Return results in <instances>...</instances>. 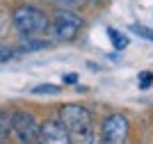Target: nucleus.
<instances>
[{"instance_id": "obj_6", "label": "nucleus", "mask_w": 153, "mask_h": 144, "mask_svg": "<svg viewBox=\"0 0 153 144\" xmlns=\"http://www.w3.org/2000/svg\"><path fill=\"white\" fill-rule=\"evenodd\" d=\"M41 144H73V140L59 121H46L41 124Z\"/></svg>"}, {"instance_id": "obj_2", "label": "nucleus", "mask_w": 153, "mask_h": 144, "mask_svg": "<svg viewBox=\"0 0 153 144\" xmlns=\"http://www.w3.org/2000/svg\"><path fill=\"white\" fill-rule=\"evenodd\" d=\"M59 124H62L69 133L82 135L85 131L91 128V114H89V110H87L85 105L66 103V105L59 107Z\"/></svg>"}, {"instance_id": "obj_10", "label": "nucleus", "mask_w": 153, "mask_h": 144, "mask_svg": "<svg viewBox=\"0 0 153 144\" xmlns=\"http://www.w3.org/2000/svg\"><path fill=\"white\" fill-rule=\"evenodd\" d=\"M32 94H59L57 85H37L32 89Z\"/></svg>"}, {"instance_id": "obj_1", "label": "nucleus", "mask_w": 153, "mask_h": 144, "mask_svg": "<svg viewBox=\"0 0 153 144\" xmlns=\"http://www.w3.org/2000/svg\"><path fill=\"white\" fill-rule=\"evenodd\" d=\"M12 23L14 28L25 34V37H32V34H41L51 28V21L39 7H32V5H19L12 14Z\"/></svg>"}, {"instance_id": "obj_11", "label": "nucleus", "mask_w": 153, "mask_h": 144, "mask_svg": "<svg viewBox=\"0 0 153 144\" xmlns=\"http://www.w3.org/2000/svg\"><path fill=\"white\" fill-rule=\"evenodd\" d=\"M80 144H101V135H96L94 131H85L82 133V140H80Z\"/></svg>"}, {"instance_id": "obj_15", "label": "nucleus", "mask_w": 153, "mask_h": 144, "mask_svg": "<svg viewBox=\"0 0 153 144\" xmlns=\"http://www.w3.org/2000/svg\"><path fill=\"white\" fill-rule=\"evenodd\" d=\"M7 60H12V50L0 44V62H7Z\"/></svg>"}, {"instance_id": "obj_13", "label": "nucleus", "mask_w": 153, "mask_h": 144, "mask_svg": "<svg viewBox=\"0 0 153 144\" xmlns=\"http://www.w3.org/2000/svg\"><path fill=\"white\" fill-rule=\"evenodd\" d=\"M57 5L62 7V9H69V12H73V9H78V7L82 5V0H57Z\"/></svg>"}, {"instance_id": "obj_9", "label": "nucleus", "mask_w": 153, "mask_h": 144, "mask_svg": "<svg viewBox=\"0 0 153 144\" xmlns=\"http://www.w3.org/2000/svg\"><path fill=\"white\" fill-rule=\"evenodd\" d=\"M130 32H135L137 37H144V39H149V41H153V30H151V28H146V25L133 23V25H130Z\"/></svg>"}, {"instance_id": "obj_12", "label": "nucleus", "mask_w": 153, "mask_h": 144, "mask_svg": "<svg viewBox=\"0 0 153 144\" xmlns=\"http://www.w3.org/2000/svg\"><path fill=\"white\" fill-rule=\"evenodd\" d=\"M153 85V73L151 71H142L140 73V89H149Z\"/></svg>"}, {"instance_id": "obj_4", "label": "nucleus", "mask_w": 153, "mask_h": 144, "mask_svg": "<svg viewBox=\"0 0 153 144\" xmlns=\"http://www.w3.org/2000/svg\"><path fill=\"white\" fill-rule=\"evenodd\" d=\"M82 28V19L78 16V14L69 12V9H59L55 16H53V23H51V34L59 41H71V39L76 37L78 32Z\"/></svg>"}, {"instance_id": "obj_8", "label": "nucleus", "mask_w": 153, "mask_h": 144, "mask_svg": "<svg viewBox=\"0 0 153 144\" xmlns=\"http://www.w3.org/2000/svg\"><path fill=\"white\" fill-rule=\"evenodd\" d=\"M9 133H12V114L0 110V140H5Z\"/></svg>"}, {"instance_id": "obj_14", "label": "nucleus", "mask_w": 153, "mask_h": 144, "mask_svg": "<svg viewBox=\"0 0 153 144\" xmlns=\"http://www.w3.org/2000/svg\"><path fill=\"white\" fill-rule=\"evenodd\" d=\"M46 41H25V44L21 46V50H34V48H44Z\"/></svg>"}, {"instance_id": "obj_5", "label": "nucleus", "mask_w": 153, "mask_h": 144, "mask_svg": "<svg viewBox=\"0 0 153 144\" xmlns=\"http://www.w3.org/2000/svg\"><path fill=\"white\" fill-rule=\"evenodd\" d=\"M128 133H130V124H128L126 114L114 112L103 121L101 137H103V144H126Z\"/></svg>"}, {"instance_id": "obj_16", "label": "nucleus", "mask_w": 153, "mask_h": 144, "mask_svg": "<svg viewBox=\"0 0 153 144\" xmlns=\"http://www.w3.org/2000/svg\"><path fill=\"white\" fill-rule=\"evenodd\" d=\"M62 80L66 82V85H76V82H78V75L76 73H66V75H62Z\"/></svg>"}, {"instance_id": "obj_7", "label": "nucleus", "mask_w": 153, "mask_h": 144, "mask_svg": "<svg viewBox=\"0 0 153 144\" xmlns=\"http://www.w3.org/2000/svg\"><path fill=\"white\" fill-rule=\"evenodd\" d=\"M108 34H110V41H112V46H114V48L123 50V48L128 46V37L123 34V32L114 30V28H108Z\"/></svg>"}, {"instance_id": "obj_3", "label": "nucleus", "mask_w": 153, "mask_h": 144, "mask_svg": "<svg viewBox=\"0 0 153 144\" xmlns=\"http://www.w3.org/2000/svg\"><path fill=\"white\" fill-rule=\"evenodd\" d=\"M12 131L16 133L21 144H41V126L30 112L16 110L12 114Z\"/></svg>"}]
</instances>
